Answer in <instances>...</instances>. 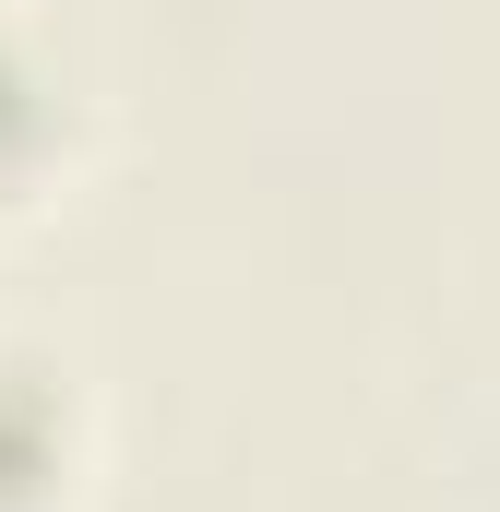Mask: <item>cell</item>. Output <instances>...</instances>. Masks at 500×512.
Segmentation results:
<instances>
[{"instance_id": "6da1fadb", "label": "cell", "mask_w": 500, "mask_h": 512, "mask_svg": "<svg viewBox=\"0 0 500 512\" xmlns=\"http://www.w3.org/2000/svg\"><path fill=\"white\" fill-rule=\"evenodd\" d=\"M84 453H96V429H84L72 358L0 334V512H72L84 501Z\"/></svg>"}, {"instance_id": "7a4b0ae2", "label": "cell", "mask_w": 500, "mask_h": 512, "mask_svg": "<svg viewBox=\"0 0 500 512\" xmlns=\"http://www.w3.org/2000/svg\"><path fill=\"white\" fill-rule=\"evenodd\" d=\"M60 167H72V60L24 0H0V227L36 215Z\"/></svg>"}]
</instances>
